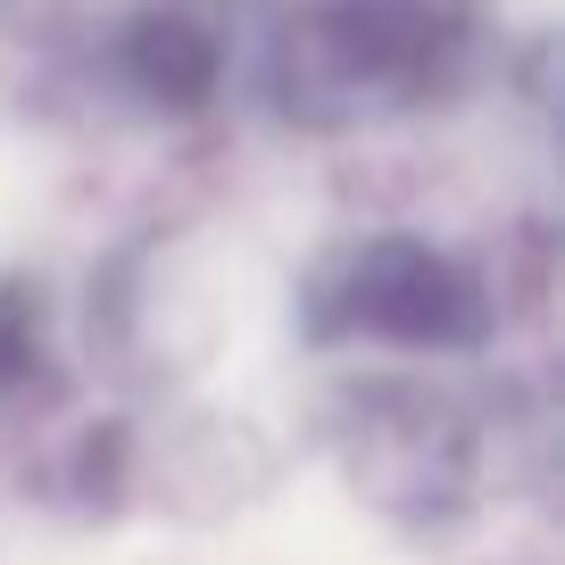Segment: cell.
<instances>
[{
  "label": "cell",
  "instance_id": "1",
  "mask_svg": "<svg viewBox=\"0 0 565 565\" xmlns=\"http://www.w3.org/2000/svg\"><path fill=\"white\" fill-rule=\"evenodd\" d=\"M350 317L383 341H458L475 324V291L416 242H374L350 275Z\"/></svg>",
  "mask_w": 565,
  "mask_h": 565
}]
</instances>
